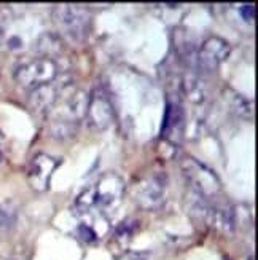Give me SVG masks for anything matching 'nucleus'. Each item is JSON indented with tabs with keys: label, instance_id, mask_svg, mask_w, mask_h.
I'll return each instance as SVG.
<instances>
[{
	"label": "nucleus",
	"instance_id": "obj_1",
	"mask_svg": "<svg viewBox=\"0 0 258 260\" xmlns=\"http://www.w3.org/2000/svg\"><path fill=\"white\" fill-rule=\"evenodd\" d=\"M125 193V180L118 173L108 171L100 176L93 185L86 187L75 201L77 212L96 211L108 214V211L115 209Z\"/></svg>",
	"mask_w": 258,
	"mask_h": 260
},
{
	"label": "nucleus",
	"instance_id": "obj_2",
	"mask_svg": "<svg viewBox=\"0 0 258 260\" xmlns=\"http://www.w3.org/2000/svg\"><path fill=\"white\" fill-rule=\"evenodd\" d=\"M53 19L59 32L70 42L82 43L83 40H86L89 24H91V15L85 7L59 5L53 11Z\"/></svg>",
	"mask_w": 258,
	"mask_h": 260
},
{
	"label": "nucleus",
	"instance_id": "obj_3",
	"mask_svg": "<svg viewBox=\"0 0 258 260\" xmlns=\"http://www.w3.org/2000/svg\"><path fill=\"white\" fill-rule=\"evenodd\" d=\"M58 64L50 56L33 58L24 64H21L15 72V80L19 86L26 89H39L53 83L58 77Z\"/></svg>",
	"mask_w": 258,
	"mask_h": 260
},
{
	"label": "nucleus",
	"instance_id": "obj_4",
	"mask_svg": "<svg viewBox=\"0 0 258 260\" xmlns=\"http://www.w3.org/2000/svg\"><path fill=\"white\" fill-rule=\"evenodd\" d=\"M167 184V176L163 171L150 173L132 185V198L142 209L155 211L166 201Z\"/></svg>",
	"mask_w": 258,
	"mask_h": 260
},
{
	"label": "nucleus",
	"instance_id": "obj_5",
	"mask_svg": "<svg viewBox=\"0 0 258 260\" xmlns=\"http://www.w3.org/2000/svg\"><path fill=\"white\" fill-rule=\"evenodd\" d=\"M182 171L187 179L188 188L196 191L209 200H214L220 193V180L212 169L206 165L196 161L195 158H187L182 163Z\"/></svg>",
	"mask_w": 258,
	"mask_h": 260
},
{
	"label": "nucleus",
	"instance_id": "obj_6",
	"mask_svg": "<svg viewBox=\"0 0 258 260\" xmlns=\"http://www.w3.org/2000/svg\"><path fill=\"white\" fill-rule=\"evenodd\" d=\"M61 160L48 153H37L27 168V182L35 191H47L51 184V177Z\"/></svg>",
	"mask_w": 258,
	"mask_h": 260
},
{
	"label": "nucleus",
	"instance_id": "obj_7",
	"mask_svg": "<svg viewBox=\"0 0 258 260\" xmlns=\"http://www.w3.org/2000/svg\"><path fill=\"white\" fill-rule=\"evenodd\" d=\"M86 118L94 129H107L115 118V110L112 101L104 89H96L93 96H89Z\"/></svg>",
	"mask_w": 258,
	"mask_h": 260
},
{
	"label": "nucleus",
	"instance_id": "obj_8",
	"mask_svg": "<svg viewBox=\"0 0 258 260\" xmlns=\"http://www.w3.org/2000/svg\"><path fill=\"white\" fill-rule=\"evenodd\" d=\"M231 47L222 37H209L198 53V66L203 71H215L217 67L230 58Z\"/></svg>",
	"mask_w": 258,
	"mask_h": 260
},
{
	"label": "nucleus",
	"instance_id": "obj_9",
	"mask_svg": "<svg viewBox=\"0 0 258 260\" xmlns=\"http://www.w3.org/2000/svg\"><path fill=\"white\" fill-rule=\"evenodd\" d=\"M78 225L77 235L78 238L85 243H93L100 240L108 230V217L102 212L88 211V212H77Z\"/></svg>",
	"mask_w": 258,
	"mask_h": 260
},
{
	"label": "nucleus",
	"instance_id": "obj_10",
	"mask_svg": "<svg viewBox=\"0 0 258 260\" xmlns=\"http://www.w3.org/2000/svg\"><path fill=\"white\" fill-rule=\"evenodd\" d=\"M18 216L19 209L13 200L0 201V233L15 227V223L18 222Z\"/></svg>",
	"mask_w": 258,
	"mask_h": 260
},
{
	"label": "nucleus",
	"instance_id": "obj_11",
	"mask_svg": "<svg viewBox=\"0 0 258 260\" xmlns=\"http://www.w3.org/2000/svg\"><path fill=\"white\" fill-rule=\"evenodd\" d=\"M137 227H139V222L136 219H126V220H123L118 225V227H117V230H115V240L121 246H126L132 240V236L136 235Z\"/></svg>",
	"mask_w": 258,
	"mask_h": 260
},
{
	"label": "nucleus",
	"instance_id": "obj_12",
	"mask_svg": "<svg viewBox=\"0 0 258 260\" xmlns=\"http://www.w3.org/2000/svg\"><path fill=\"white\" fill-rule=\"evenodd\" d=\"M185 96L192 101V103H201L204 99V86L198 80L196 77H187L183 83Z\"/></svg>",
	"mask_w": 258,
	"mask_h": 260
},
{
	"label": "nucleus",
	"instance_id": "obj_13",
	"mask_svg": "<svg viewBox=\"0 0 258 260\" xmlns=\"http://www.w3.org/2000/svg\"><path fill=\"white\" fill-rule=\"evenodd\" d=\"M10 26H11V13L8 10L0 8V47H4L7 39L10 37Z\"/></svg>",
	"mask_w": 258,
	"mask_h": 260
},
{
	"label": "nucleus",
	"instance_id": "obj_14",
	"mask_svg": "<svg viewBox=\"0 0 258 260\" xmlns=\"http://www.w3.org/2000/svg\"><path fill=\"white\" fill-rule=\"evenodd\" d=\"M118 260H150V252H147V251H131V252H125Z\"/></svg>",
	"mask_w": 258,
	"mask_h": 260
},
{
	"label": "nucleus",
	"instance_id": "obj_15",
	"mask_svg": "<svg viewBox=\"0 0 258 260\" xmlns=\"http://www.w3.org/2000/svg\"><path fill=\"white\" fill-rule=\"evenodd\" d=\"M238 11L245 21H249V22L253 21V15H255L253 5H238Z\"/></svg>",
	"mask_w": 258,
	"mask_h": 260
},
{
	"label": "nucleus",
	"instance_id": "obj_16",
	"mask_svg": "<svg viewBox=\"0 0 258 260\" xmlns=\"http://www.w3.org/2000/svg\"><path fill=\"white\" fill-rule=\"evenodd\" d=\"M2 145H4V136L0 133V160H2Z\"/></svg>",
	"mask_w": 258,
	"mask_h": 260
}]
</instances>
